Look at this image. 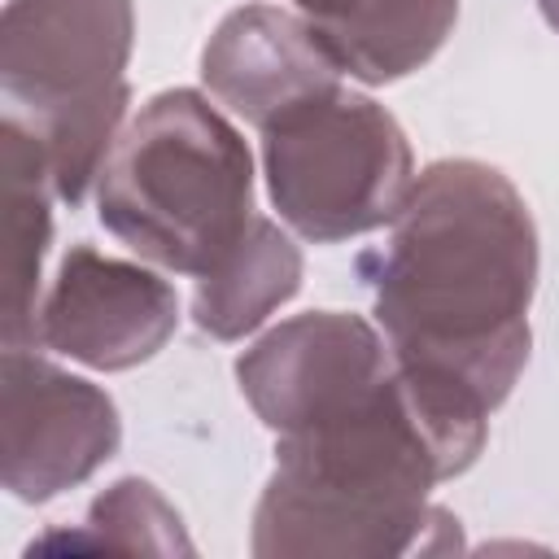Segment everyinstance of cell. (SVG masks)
Masks as SVG:
<instances>
[{
    "label": "cell",
    "mask_w": 559,
    "mask_h": 559,
    "mask_svg": "<svg viewBox=\"0 0 559 559\" xmlns=\"http://www.w3.org/2000/svg\"><path fill=\"white\" fill-rule=\"evenodd\" d=\"M393 358L498 406L528 362L537 231L511 179L480 162H437L380 249L358 253Z\"/></svg>",
    "instance_id": "cell-1"
},
{
    "label": "cell",
    "mask_w": 559,
    "mask_h": 559,
    "mask_svg": "<svg viewBox=\"0 0 559 559\" xmlns=\"http://www.w3.org/2000/svg\"><path fill=\"white\" fill-rule=\"evenodd\" d=\"M253 162L236 127L188 87L153 96L118 131L100 175L96 214L140 258L205 275L253 218Z\"/></svg>",
    "instance_id": "cell-2"
},
{
    "label": "cell",
    "mask_w": 559,
    "mask_h": 559,
    "mask_svg": "<svg viewBox=\"0 0 559 559\" xmlns=\"http://www.w3.org/2000/svg\"><path fill=\"white\" fill-rule=\"evenodd\" d=\"M131 0H9L0 79L17 114L48 148L61 201L79 205L96 183L127 114Z\"/></svg>",
    "instance_id": "cell-3"
},
{
    "label": "cell",
    "mask_w": 559,
    "mask_h": 559,
    "mask_svg": "<svg viewBox=\"0 0 559 559\" xmlns=\"http://www.w3.org/2000/svg\"><path fill=\"white\" fill-rule=\"evenodd\" d=\"M262 166L280 218L314 245L393 223L415 188L411 144L393 114L345 87L266 122Z\"/></svg>",
    "instance_id": "cell-4"
},
{
    "label": "cell",
    "mask_w": 559,
    "mask_h": 559,
    "mask_svg": "<svg viewBox=\"0 0 559 559\" xmlns=\"http://www.w3.org/2000/svg\"><path fill=\"white\" fill-rule=\"evenodd\" d=\"M31 349L4 345V489L22 502H48L114 459L122 428L105 389L44 362Z\"/></svg>",
    "instance_id": "cell-5"
},
{
    "label": "cell",
    "mask_w": 559,
    "mask_h": 559,
    "mask_svg": "<svg viewBox=\"0 0 559 559\" xmlns=\"http://www.w3.org/2000/svg\"><path fill=\"white\" fill-rule=\"evenodd\" d=\"M397 358L358 314L314 310L266 332L240 362V389L266 428L301 432L332 419L389 384Z\"/></svg>",
    "instance_id": "cell-6"
},
{
    "label": "cell",
    "mask_w": 559,
    "mask_h": 559,
    "mask_svg": "<svg viewBox=\"0 0 559 559\" xmlns=\"http://www.w3.org/2000/svg\"><path fill=\"white\" fill-rule=\"evenodd\" d=\"M175 323L179 297L162 275L92 245H74L61 258L52 288L39 297L31 345L100 371H122L153 358Z\"/></svg>",
    "instance_id": "cell-7"
},
{
    "label": "cell",
    "mask_w": 559,
    "mask_h": 559,
    "mask_svg": "<svg viewBox=\"0 0 559 559\" xmlns=\"http://www.w3.org/2000/svg\"><path fill=\"white\" fill-rule=\"evenodd\" d=\"M205 87L258 131L280 114L341 87V66L314 39L301 13L245 4L218 22L201 52Z\"/></svg>",
    "instance_id": "cell-8"
},
{
    "label": "cell",
    "mask_w": 559,
    "mask_h": 559,
    "mask_svg": "<svg viewBox=\"0 0 559 559\" xmlns=\"http://www.w3.org/2000/svg\"><path fill=\"white\" fill-rule=\"evenodd\" d=\"M314 39L362 83H393L419 70L450 35L459 0H293Z\"/></svg>",
    "instance_id": "cell-9"
},
{
    "label": "cell",
    "mask_w": 559,
    "mask_h": 559,
    "mask_svg": "<svg viewBox=\"0 0 559 559\" xmlns=\"http://www.w3.org/2000/svg\"><path fill=\"white\" fill-rule=\"evenodd\" d=\"M52 201H61L48 148L17 118L4 114V218H0V306L4 345H31L39 310V275L52 240Z\"/></svg>",
    "instance_id": "cell-10"
},
{
    "label": "cell",
    "mask_w": 559,
    "mask_h": 559,
    "mask_svg": "<svg viewBox=\"0 0 559 559\" xmlns=\"http://www.w3.org/2000/svg\"><path fill=\"white\" fill-rule=\"evenodd\" d=\"M301 284V253L297 245L262 214L249 218L245 236L223 253L214 271L197 280L192 314L201 332L218 341H236L253 332L275 306H284Z\"/></svg>",
    "instance_id": "cell-11"
},
{
    "label": "cell",
    "mask_w": 559,
    "mask_h": 559,
    "mask_svg": "<svg viewBox=\"0 0 559 559\" xmlns=\"http://www.w3.org/2000/svg\"><path fill=\"white\" fill-rule=\"evenodd\" d=\"M87 537L70 546H114V550H192L175 507L148 480H118L87 511Z\"/></svg>",
    "instance_id": "cell-12"
},
{
    "label": "cell",
    "mask_w": 559,
    "mask_h": 559,
    "mask_svg": "<svg viewBox=\"0 0 559 559\" xmlns=\"http://www.w3.org/2000/svg\"><path fill=\"white\" fill-rule=\"evenodd\" d=\"M537 9H542V17H546V22L559 31V0H537Z\"/></svg>",
    "instance_id": "cell-13"
}]
</instances>
